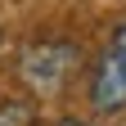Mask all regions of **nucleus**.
Listing matches in <instances>:
<instances>
[{
  "mask_svg": "<svg viewBox=\"0 0 126 126\" xmlns=\"http://www.w3.org/2000/svg\"><path fill=\"white\" fill-rule=\"evenodd\" d=\"M81 68V50L72 41H32L18 59V77L36 94H54L68 86V77Z\"/></svg>",
  "mask_w": 126,
  "mask_h": 126,
  "instance_id": "1",
  "label": "nucleus"
},
{
  "mask_svg": "<svg viewBox=\"0 0 126 126\" xmlns=\"http://www.w3.org/2000/svg\"><path fill=\"white\" fill-rule=\"evenodd\" d=\"M90 108L94 113H122L126 108V18L113 27V36L90 72Z\"/></svg>",
  "mask_w": 126,
  "mask_h": 126,
  "instance_id": "2",
  "label": "nucleus"
},
{
  "mask_svg": "<svg viewBox=\"0 0 126 126\" xmlns=\"http://www.w3.org/2000/svg\"><path fill=\"white\" fill-rule=\"evenodd\" d=\"M54 126H90V122H72V117H63V122H54Z\"/></svg>",
  "mask_w": 126,
  "mask_h": 126,
  "instance_id": "3",
  "label": "nucleus"
}]
</instances>
